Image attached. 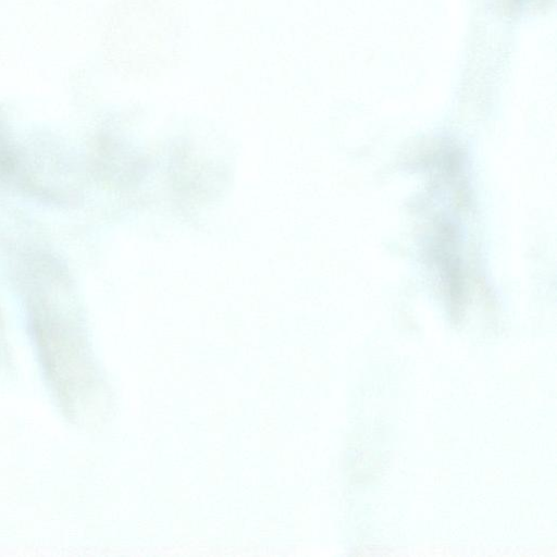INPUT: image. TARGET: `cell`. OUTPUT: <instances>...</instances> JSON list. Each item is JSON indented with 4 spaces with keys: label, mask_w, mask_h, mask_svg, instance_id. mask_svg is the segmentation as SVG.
<instances>
[{
    "label": "cell",
    "mask_w": 557,
    "mask_h": 557,
    "mask_svg": "<svg viewBox=\"0 0 557 557\" xmlns=\"http://www.w3.org/2000/svg\"><path fill=\"white\" fill-rule=\"evenodd\" d=\"M1 135L2 134L0 132V172L10 169L12 165V156L7 149L5 143L3 141Z\"/></svg>",
    "instance_id": "6da1fadb"
}]
</instances>
